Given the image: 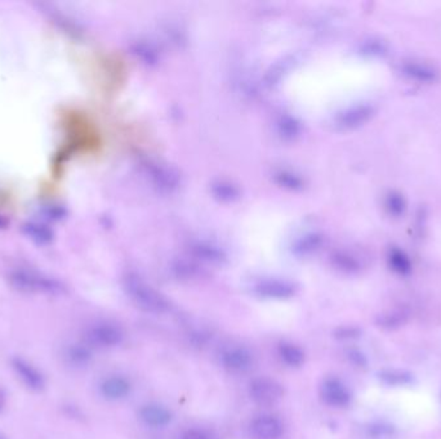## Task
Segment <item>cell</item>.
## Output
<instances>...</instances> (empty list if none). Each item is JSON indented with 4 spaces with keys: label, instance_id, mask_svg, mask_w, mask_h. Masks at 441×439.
<instances>
[{
    "label": "cell",
    "instance_id": "2",
    "mask_svg": "<svg viewBox=\"0 0 441 439\" xmlns=\"http://www.w3.org/2000/svg\"><path fill=\"white\" fill-rule=\"evenodd\" d=\"M249 431L254 439H281L284 424L275 415L263 413L252 420Z\"/></svg>",
    "mask_w": 441,
    "mask_h": 439
},
{
    "label": "cell",
    "instance_id": "8",
    "mask_svg": "<svg viewBox=\"0 0 441 439\" xmlns=\"http://www.w3.org/2000/svg\"><path fill=\"white\" fill-rule=\"evenodd\" d=\"M102 393L109 399H121L125 396H128L130 390V384L128 380L119 376H113L104 381L102 384Z\"/></svg>",
    "mask_w": 441,
    "mask_h": 439
},
{
    "label": "cell",
    "instance_id": "4",
    "mask_svg": "<svg viewBox=\"0 0 441 439\" xmlns=\"http://www.w3.org/2000/svg\"><path fill=\"white\" fill-rule=\"evenodd\" d=\"M252 354L242 346L229 348L222 354V363L231 372H244L252 366Z\"/></svg>",
    "mask_w": 441,
    "mask_h": 439
},
{
    "label": "cell",
    "instance_id": "15",
    "mask_svg": "<svg viewBox=\"0 0 441 439\" xmlns=\"http://www.w3.org/2000/svg\"><path fill=\"white\" fill-rule=\"evenodd\" d=\"M389 209H391V211L395 213V214L401 213V210H403V201H401V198H396V196L389 198Z\"/></svg>",
    "mask_w": 441,
    "mask_h": 439
},
{
    "label": "cell",
    "instance_id": "3",
    "mask_svg": "<svg viewBox=\"0 0 441 439\" xmlns=\"http://www.w3.org/2000/svg\"><path fill=\"white\" fill-rule=\"evenodd\" d=\"M321 396L323 399L330 406L343 407L350 404L351 394L341 381L338 379H327L321 385Z\"/></svg>",
    "mask_w": 441,
    "mask_h": 439
},
{
    "label": "cell",
    "instance_id": "6",
    "mask_svg": "<svg viewBox=\"0 0 441 439\" xmlns=\"http://www.w3.org/2000/svg\"><path fill=\"white\" fill-rule=\"evenodd\" d=\"M139 417L148 426L163 428L172 420V413H169V410L163 406L153 404V405L144 406L141 408Z\"/></svg>",
    "mask_w": 441,
    "mask_h": 439
},
{
    "label": "cell",
    "instance_id": "12",
    "mask_svg": "<svg viewBox=\"0 0 441 439\" xmlns=\"http://www.w3.org/2000/svg\"><path fill=\"white\" fill-rule=\"evenodd\" d=\"M405 72L409 74L410 77L418 79V80H422V81L433 80V75H435L433 70L428 69L426 66H421V65H409L405 69Z\"/></svg>",
    "mask_w": 441,
    "mask_h": 439
},
{
    "label": "cell",
    "instance_id": "16",
    "mask_svg": "<svg viewBox=\"0 0 441 439\" xmlns=\"http://www.w3.org/2000/svg\"><path fill=\"white\" fill-rule=\"evenodd\" d=\"M1 225H4V221H3V219H0V227H1Z\"/></svg>",
    "mask_w": 441,
    "mask_h": 439
},
{
    "label": "cell",
    "instance_id": "13",
    "mask_svg": "<svg viewBox=\"0 0 441 439\" xmlns=\"http://www.w3.org/2000/svg\"><path fill=\"white\" fill-rule=\"evenodd\" d=\"M380 322H381L383 328H398L401 324H404L405 319L403 317V314H400V313H389V314L383 316L380 319Z\"/></svg>",
    "mask_w": 441,
    "mask_h": 439
},
{
    "label": "cell",
    "instance_id": "14",
    "mask_svg": "<svg viewBox=\"0 0 441 439\" xmlns=\"http://www.w3.org/2000/svg\"><path fill=\"white\" fill-rule=\"evenodd\" d=\"M181 439H218L216 434L206 429H189L182 434Z\"/></svg>",
    "mask_w": 441,
    "mask_h": 439
},
{
    "label": "cell",
    "instance_id": "5",
    "mask_svg": "<svg viewBox=\"0 0 441 439\" xmlns=\"http://www.w3.org/2000/svg\"><path fill=\"white\" fill-rule=\"evenodd\" d=\"M89 339L92 343L100 346H114L118 345L123 339V333L121 328L110 324H102L91 330Z\"/></svg>",
    "mask_w": 441,
    "mask_h": 439
},
{
    "label": "cell",
    "instance_id": "9",
    "mask_svg": "<svg viewBox=\"0 0 441 439\" xmlns=\"http://www.w3.org/2000/svg\"><path fill=\"white\" fill-rule=\"evenodd\" d=\"M279 357L289 367H300L304 362V352L298 345L292 343L279 345Z\"/></svg>",
    "mask_w": 441,
    "mask_h": 439
},
{
    "label": "cell",
    "instance_id": "10",
    "mask_svg": "<svg viewBox=\"0 0 441 439\" xmlns=\"http://www.w3.org/2000/svg\"><path fill=\"white\" fill-rule=\"evenodd\" d=\"M25 230H26L27 234L30 236V239L38 244L43 245V244H48L52 240V232L42 224L27 223L25 225Z\"/></svg>",
    "mask_w": 441,
    "mask_h": 439
},
{
    "label": "cell",
    "instance_id": "11",
    "mask_svg": "<svg viewBox=\"0 0 441 439\" xmlns=\"http://www.w3.org/2000/svg\"><path fill=\"white\" fill-rule=\"evenodd\" d=\"M389 262H391V266L394 267V269L400 273H407L410 269V263H409L407 257L398 250L392 251V254L389 257Z\"/></svg>",
    "mask_w": 441,
    "mask_h": 439
},
{
    "label": "cell",
    "instance_id": "1",
    "mask_svg": "<svg viewBox=\"0 0 441 439\" xmlns=\"http://www.w3.org/2000/svg\"><path fill=\"white\" fill-rule=\"evenodd\" d=\"M252 399L260 405H274L284 396V389L277 380L257 378L249 387Z\"/></svg>",
    "mask_w": 441,
    "mask_h": 439
},
{
    "label": "cell",
    "instance_id": "7",
    "mask_svg": "<svg viewBox=\"0 0 441 439\" xmlns=\"http://www.w3.org/2000/svg\"><path fill=\"white\" fill-rule=\"evenodd\" d=\"M133 295L136 301L144 310L153 312V313H163L168 310V303L165 302L162 296L157 294L151 293L150 290L144 287H134Z\"/></svg>",
    "mask_w": 441,
    "mask_h": 439
}]
</instances>
